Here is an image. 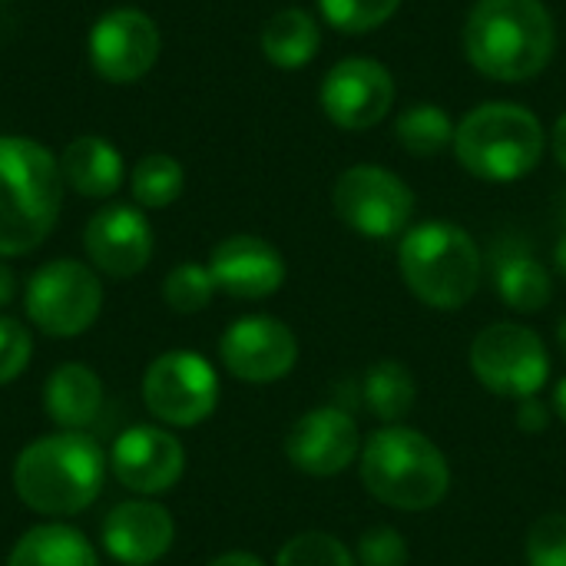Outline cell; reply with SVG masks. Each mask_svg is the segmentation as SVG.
Returning <instances> with one entry per match:
<instances>
[{"label": "cell", "instance_id": "obj_1", "mask_svg": "<svg viewBox=\"0 0 566 566\" xmlns=\"http://www.w3.org/2000/svg\"><path fill=\"white\" fill-rule=\"evenodd\" d=\"M109 454L83 431H56L30 441L13 461V494L40 517L63 521L96 504Z\"/></svg>", "mask_w": 566, "mask_h": 566}, {"label": "cell", "instance_id": "obj_2", "mask_svg": "<svg viewBox=\"0 0 566 566\" xmlns=\"http://www.w3.org/2000/svg\"><path fill=\"white\" fill-rule=\"evenodd\" d=\"M461 40L478 73L501 83H527L551 63L557 27L544 0H478Z\"/></svg>", "mask_w": 566, "mask_h": 566}, {"label": "cell", "instance_id": "obj_3", "mask_svg": "<svg viewBox=\"0 0 566 566\" xmlns=\"http://www.w3.org/2000/svg\"><path fill=\"white\" fill-rule=\"evenodd\" d=\"M60 159L30 136H0V259L36 252L63 209Z\"/></svg>", "mask_w": 566, "mask_h": 566}, {"label": "cell", "instance_id": "obj_4", "mask_svg": "<svg viewBox=\"0 0 566 566\" xmlns=\"http://www.w3.org/2000/svg\"><path fill=\"white\" fill-rule=\"evenodd\" d=\"M358 474L378 504L405 514L431 511L451 491V464L444 451L408 424L378 428L361 444Z\"/></svg>", "mask_w": 566, "mask_h": 566}, {"label": "cell", "instance_id": "obj_5", "mask_svg": "<svg viewBox=\"0 0 566 566\" xmlns=\"http://www.w3.org/2000/svg\"><path fill=\"white\" fill-rule=\"evenodd\" d=\"M398 272L421 305L458 312L484 282V252L468 229L431 219L401 235Z\"/></svg>", "mask_w": 566, "mask_h": 566}, {"label": "cell", "instance_id": "obj_6", "mask_svg": "<svg viewBox=\"0 0 566 566\" xmlns=\"http://www.w3.org/2000/svg\"><path fill=\"white\" fill-rule=\"evenodd\" d=\"M547 136L541 119L517 103L497 99L471 109L454 133L458 163L484 182H517L541 166Z\"/></svg>", "mask_w": 566, "mask_h": 566}, {"label": "cell", "instance_id": "obj_7", "mask_svg": "<svg viewBox=\"0 0 566 566\" xmlns=\"http://www.w3.org/2000/svg\"><path fill=\"white\" fill-rule=\"evenodd\" d=\"M23 312L30 325L50 338H76L90 332L103 312L99 272L76 259L43 262L27 279Z\"/></svg>", "mask_w": 566, "mask_h": 566}, {"label": "cell", "instance_id": "obj_8", "mask_svg": "<svg viewBox=\"0 0 566 566\" xmlns=\"http://www.w3.org/2000/svg\"><path fill=\"white\" fill-rule=\"evenodd\" d=\"M468 361L478 385L497 398H534L551 378L547 342L531 325L517 322H494L481 328L471 342Z\"/></svg>", "mask_w": 566, "mask_h": 566}, {"label": "cell", "instance_id": "obj_9", "mask_svg": "<svg viewBox=\"0 0 566 566\" xmlns=\"http://www.w3.org/2000/svg\"><path fill=\"white\" fill-rule=\"evenodd\" d=\"M143 405L163 428H196L219 405V371L192 348L163 352L143 371Z\"/></svg>", "mask_w": 566, "mask_h": 566}, {"label": "cell", "instance_id": "obj_10", "mask_svg": "<svg viewBox=\"0 0 566 566\" xmlns=\"http://www.w3.org/2000/svg\"><path fill=\"white\" fill-rule=\"evenodd\" d=\"M332 206L338 219L365 239H395L415 216L411 186L385 166H352L335 179Z\"/></svg>", "mask_w": 566, "mask_h": 566}, {"label": "cell", "instance_id": "obj_11", "mask_svg": "<svg viewBox=\"0 0 566 566\" xmlns=\"http://www.w3.org/2000/svg\"><path fill=\"white\" fill-rule=\"evenodd\" d=\"M90 66L99 80L126 86L143 80L163 50L156 20L139 7H113L90 30Z\"/></svg>", "mask_w": 566, "mask_h": 566}, {"label": "cell", "instance_id": "obj_12", "mask_svg": "<svg viewBox=\"0 0 566 566\" xmlns=\"http://www.w3.org/2000/svg\"><path fill=\"white\" fill-rule=\"evenodd\" d=\"M222 368L245 385H275L298 365V338L275 315H242L219 338Z\"/></svg>", "mask_w": 566, "mask_h": 566}, {"label": "cell", "instance_id": "obj_13", "mask_svg": "<svg viewBox=\"0 0 566 566\" xmlns=\"http://www.w3.org/2000/svg\"><path fill=\"white\" fill-rule=\"evenodd\" d=\"M318 103L338 129L361 133L388 116L395 103V80L385 63L371 56H348L325 73Z\"/></svg>", "mask_w": 566, "mask_h": 566}, {"label": "cell", "instance_id": "obj_14", "mask_svg": "<svg viewBox=\"0 0 566 566\" xmlns=\"http://www.w3.org/2000/svg\"><path fill=\"white\" fill-rule=\"evenodd\" d=\"M109 471L126 491L139 497H159L182 481L186 448L169 428L133 424L113 441Z\"/></svg>", "mask_w": 566, "mask_h": 566}, {"label": "cell", "instance_id": "obj_15", "mask_svg": "<svg viewBox=\"0 0 566 566\" xmlns=\"http://www.w3.org/2000/svg\"><path fill=\"white\" fill-rule=\"evenodd\" d=\"M361 454V431L352 411L322 405L295 418L285 434V458L308 478H335Z\"/></svg>", "mask_w": 566, "mask_h": 566}, {"label": "cell", "instance_id": "obj_16", "mask_svg": "<svg viewBox=\"0 0 566 566\" xmlns=\"http://www.w3.org/2000/svg\"><path fill=\"white\" fill-rule=\"evenodd\" d=\"M83 249L96 272L109 279H133L149 265L156 235L143 209L113 202L90 216L83 229Z\"/></svg>", "mask_w": 566, "mask_h": 566}, {"label": "cell", "instance_id": "obj_17", "mask_svg": "<svg viewBox=\"0 0 566 566\" xmlns=\"http://www.w3.org/2000/svg\"><path fill=\"white\" fill-rule=\"evenodd\" d=\"M99 541L106 557L119 566H153L172 551L176 521L153 497L123 501L103 517Z\"/></svg>", "mask_w": 566, "mask_h": 566}, {"label": "cell", "instance_id": "obj_18", "mask_svg": "<svg viewBox=\"0 0 566 566\" xmlns=\"http://www.w3.org/2000/svg\"><path fill=\"white\" fill-rule=\"evenodd\" d=\"M219 292L239 302H262L285 285V259L262 235H229L209 255Z\"/></svg>", "mask_w": 566, "mask_h": 566}, {"label": "cell", "instance_id": "obj_19", "mask_svg": "<svg viewBox=\"0 0 566 566\" xmlns=\"http://www.w3.org/2000/svg\"><path fill=\"white\" fill-rule=\"evenodd\" d=\"M491 282L501 302L521 315H534L554 298L551 269L517 235H507L491 249Z\"/></svg>", "mask_w": 566, "mask_h": 566}, {"label": "cell", "instance_id": "obj_20", "mask_svg": "<svg viewBox=\"0 0 566 566\" xmlns=\"http://www.w3.org/2000/svg\"><path fill=\"white\" fill-rule=\"evenodd\" d=\"M103 408V381L83 361L56 365L43 381V411L60 431H83Z\"/></svg>", "mask_w": 566, "mask_h": 566}, {"label": "cell", "instance_id": "obj_21", "mask_svg": "<svg viewBox=\"0 0 566 566\" xmlns=\"http://www.w3.org/2000/svg\"><path fill=\"white\" fill-rule=\"evenodd\" d=\"M63 186L83 199H109L126 179V163L119 149L103 136H76L60 153Z\"/></svg>", "mask_w": 566, "mask_h": 566}, {"label": "cell", "instance_id": "obj_22", "mask_svg": "<svg viewBox=\"0 0 566 566\" xmlns=\"http://www.w3.org/2000/svg\"><path fill=\"white\" fill-rule=\"evenodd\" d=\"M7 566H99V554L83 531L50 521L17 537Z\"/></svg>", "mask_w": 566, "mask_h": 566}, {"label": "cell", "instance_id": "obj_23", "mask_svg": "<svg viewBox=\"0 0 566 566\" xmlns=\"http://www.w3.org/2000/svg\"><path fill=\"white\" fill-rule=\"evenodd\" d=\"M355 398L381 424H401L415 411L418 385L401 361H375L355 385Z\"/></svg>", "mask_w": 566, "mask_h": 566}, {"label": "cell", "instance_id": "obj_24", "mask_svg": "<svg viewBox=\"0 0 566 566\" xmlns=\"http://www.w3.org/2000/svg\"><path fill=\"white\" fill-rule=\"evenodd\" d=\"M322 46V30L312 13L289 7L269 17L262 27V53L272 66L279 70H298L318 56Z\"/></svg>", "mask_w": 566, "mask_h": 566}, {"label": "cell", "instance_id": "obj_25", "mask_svg": "<svg viewBox=\"0 0 566 566\" xmlns=\"http://www.w3.org/2000/svg\"><path fill=\"white\" fill-rule=\"evenodd\" d=\"M454 133H458L454 119L448 116V109L434 103H415L395 123V136L401 149H408L418 159H431L448 146H454Z\"/></svg>", "mask_w": 566, "mask_h": 566}, {"label": "cell", "instance_id": "obj_26", "mask_svg": "<svg viewBox=\"0 0 566 566\" xmlns=\"http://www.w3.org/2000/svg\"><path fill=\"white\" fill-rule=\"evenodd\" d=\"M186 189V169L169 153H146L129 172V192L143 209H166Z\"/></svg>", "mask_w": 566, "mask_h": 566}, {"label": "cell", "instance_id": "obj_27", "mask_svg": "<svg viewBox=\"0 0 566 566\" xmlns=\"http://www.w3.org/2000/svg\"><path fill=\"white\" fill-rule=\"evenodd\" d=\"M216 292L219 289L212 282L209 265H199V262H182L163 279V302L179 315H196L209 308Z\"/></svg>", "mask_w": 566, "mask_h": 566}, {"label": "cell", "instance_id": "obj_28", "mask_svg": "<svg viewBox=\"0 0 566 566\" xmlns=\"http://www.w3.org/2000/svg\"><path fill=\"white\" fill-rule=\"evenodd\" d=\"M275 566H358V560L335 534L305 531L282 544Z\"/></svg>", "mask_w": 566, "mask_h": 566}, {"label": "cell", "instance_id": "obj_29", "mask_svg": "<svg viewBox=\"0 0 566 566\" xmlns=\"http://www.w3.org/2000/svg\"><path fill=\"white\" fill-rule=\"evenodd\" d=\"M401 0H318L322 17L338 33H371L398 13Z\"/></svg>", "mask_w": 566, "mask_h": 566}, {"label": "cell", "instance_id": "obj_30", "mask_svg": "<svg viewBox=\"0 0 566 566\" xmlns=\"http://www.w3.org/2000/svg\"><path fill=\"white\" fill-rule=\"evenodd\" d=\"M527 566H566V514L551 511L527 531Z\"/></svg>", "mask_w": 566, "mask_h": 566}, {"label": "cell", "instance_id": "obj_31", "mask_svg": "<svg viewBox=\"0 0 566 566\" xmlns=\"http://www.w3.org/2000/svg\"><path fill=\"white\" fill-rule=\"evenodd\" d=\"M355 560H358V566H408L411 551H408V541L401 537V531L378 524L358 537Z\"/></svg>", "mask_w": 566, "mask_h": 566}, {"label": "cell", "instance_id": "obj_32", "mask_svg": "<svg viewBox=\"0 0 566 566\" xmlns=\"http://www.w3.org/2000/svg\"><path fill=\"white\" fill-rule=\"evenodd\" d=\"M33 355V335L23 322L0 315V388L17 381Z\"/></svg>", "mask_w": 566, "mask_h": 566}, {"label": "cell", "instance_id": "obj_33", "mask_svg": "<svg viewBox=\"0 0 566 566\" xmlns=\"http://www.w3.org/2000/svg\"><path fill=\"white\" fill-rule=\"evenodd\" d=\"M551 415H554V408H547V405L534 395V398H524V401H521L514 421H517V428H521L524 434H541V431L551 428Z\"/></svg>", "mask_w": 566, "mask_h": 566}, {"label": "cell", "instance_id": "obj_34", "mask_svg": "<svg viewBox=\"0 0 566 566\" xmlns=\"http://www.w3.org/2000/svg\"><path fill=\"white\" fill-rule=\"evenodd\" d=\"M209 566H269L262 557L249 554V551H229V554H219L216 560H209Z\"/></svg>", "mask_w": 566, "mask_h": 566}, {"label": "cell", "instance_id": "obj_35", "mask_svg": "<svg viewBox=\"0 0 566 566\" xmlns=\"http://www.w3.org/2000/svg\"><path fill=\"white\" fill-rule=\"evenodd\" d=\"M17 298V275L13 269L0 259V308H7Z\"/></svg>", "mask_w": 566, "mask_h": 566}, {"label": "cell", "instance_id": "obj_36", "mask_svg": "<svg viewBox=\"0 0 566 566\" xmlns=\"http://www.w3.org/2000/svg\"><path fill=\"white\" fill-rule=\"evenodd\" d=\"M554 156H557L560 169H566V113L557 119V126H554Z\"/></svg>", "mask_w": 566, "mask_h": 566}, {"label": "cell", "instance_id": "obj_37", "mask_svg": "<svg viewBox=\"0 0 566 566\" xmlns=\"http://www.w3.org/2000/svg\"><path fill=\"white\" fill-rule=\"evenodd\" d=\"M554 415L566 424V378H560L557 388H554Z\"/></svg>", "mask_w": 566, "mask_h": 566}, {"label": "cell", "instance_id": "obj_38", "mask_svg": "<svg viewBox=\"0 0 566 566\" xmlns=\"http://www.w3.org/2000/svg\"><path fill=\"white\" fill-rule=\"evenodd\" d=\"M554 262H557V272L566 279V229L564 235L557 239V249H554Z\"/></svg>", "mask_w": 566, "mask_h": 566}, {"label": "cell", "instance_id": "obj_39", "mask_svg": "<svg viewBox=\"0 0 566 566\" xmlns=\"http://www.w3.org/2000/svg\"><path fill=\"white\" fill-rule=\"evenodd\" d=\"M557 342H560V348L566 352V315L560 318V325H557Z\"/></svg>", "mask_w": 566, "mask_h": 566}]
</instances>
